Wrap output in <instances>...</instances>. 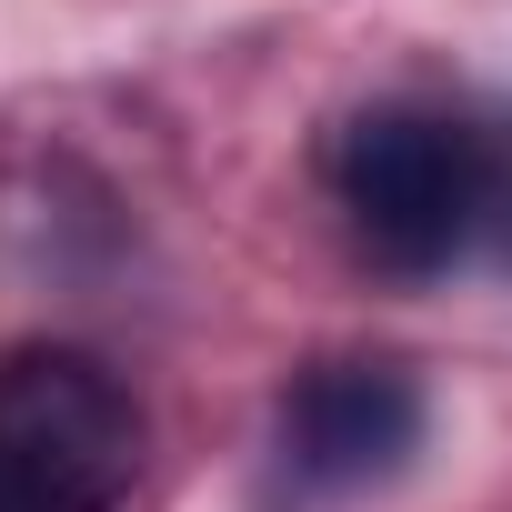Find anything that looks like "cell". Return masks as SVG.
<instances>
[{"instance_id":"3957f363","label":"cell","mask_w":512,"mask_h":512,"mask_svg":"<svg viewBox=\"0 0 512 512\" xmlns=\"http://www.w3.org/2000/svg\"><path fill=\"white\" fill-rule=\"evenodd\" d=\"M422 452V382L402 362H312L282 392V462L312 492H372Z\"/></svg>"},{"instance_id":"277c9868","label":"cell","mask_w":512,"mask_h":512,"mask_svg":"<svg viewBox=\"0 0 512 512\" xmlns=\"http://www.w3.org/2000/svg\"><path fill=\"white\" fill-rule=\"evenodd\" d=\"M482 151H492V181H482V241L502 251V272H512V121H492Z\"/></svg>"},{"instance_id":"7a4b0ae2","label":"cell","mask_w":512,"mask_h":512,"mask_svg":"<svg viewBox=\"0 0 512 512\" xmlns=\"http://www.w3.org/2000/svg\"><path fill=\"white\" fill-rule=\"evenodd\" d=\"M141 482V402L81 342L0 352V512H121Z\"/></svg>"},{"instance_id":"6da1fadb","label":"cell","mask_w":512,"mask_h":512,"mask_svg":"<svg viewBox=\"0 0 512 512\" xmlns=\"http://www.w3.org/2000/svg\"><path fill=\"white\" fill-rule=\"evenodd\" d=\"M482 181H492L482 121H462L442 101H372L332 141V201H342L352 241L402 282L452 272L482 241Z\"/></svg>"}]
</instances>
